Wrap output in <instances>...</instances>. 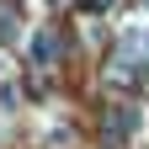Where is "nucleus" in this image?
<instances>
[{
  "mask_svg": "<svg viewBox=\"0 0 149 149\" xmlns=\"http://www.w3.org/2000/svg\"><path fill=\"white\" fill-rule=\"evenodd\" d=\"M139 123H144V117H139V107H112L107 133H112V139H133V133H139Z\"/></svg>",
  "mask_w": 149,
  "mask_h": 149,
  "instance_id": "1",
  "label": "nucleus"
},
{
  "mask_svg": "<svg viewBox=\"0 0 149 149\" xmlns=\"http://www.w3.org/2000/svg\"><path fill=\"white\" fill-rule=\"evenodd\" d=\"M27 48H32V59L43 64V69H48V64H59V37H53L48 27H43V32H32V43H27Z\"/></svg>",
  "mask_w": 149,
  "mask_h": 149,
  "instance_id": "2",
  "label": "nucleus"
},
{
  "mask_svg": "<svg viewBox=\"0 0 149 149\" xmlns=\"http://www.w3.org/2000/svg\"><path fill=\"white\" fill-rule=\"evenodd\" d=\"M16 37V27H11V11H0V43H11Z\"/></svg>",
  "mask_w": 149,
  "mask_h": 149,
  "instance_id": "3",
  "label": "nucleus"
},
{
  "mask_svg": "<svg viewBox=\"0 0 149 149\" xmlns=\"http://www.w3.org/2000/svg\"><path fill=\"white\" fill-rule=\"evenodd\" d=\"M0 107H6V112L16 107V91H11V85H0Z\"/></svg>",
  "mask_w": 149,
  "mask_h": 149,
  "instance_id": "4",
  "label": "nucleus"
}]
</instances>
